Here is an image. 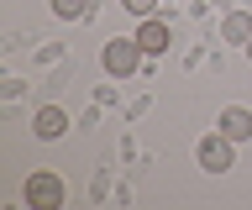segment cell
<instances>
[{
  "instance_id": "6",
  "label": "cell",
  "mask_w": 252,
  "mask_h": 210,
  "mask_svg": "<svg viewBox=\"0 0 252 210\" xmlns=\"http://www.w3.org/2000/svg\"><path fill=\"white\" fill-rule=\"evenodd\" d=\"M137 42H142V53H163V48H168V27H163L158 16H147L137 27Z\"/></svg>"
},
{
  "instance_id": "10",
  "label": "cell",
  "mask_w": 252,
  "mask_h": 210,
  "mask_svg": "<svg viewBox=\"0 0 252 210\" xmlns=\"http://www.w3.org/2000/svg\"><path fill=\"white\" fill-rule=\"evenodd\" d=\"M247 53H252V42H247Z\"/></svg>"
},
{
  "instance_id": "4",
  "label": "cell",
  "mask_w": 252,
  "mask_h": 210,
  "mask_svg": "<svg viewBox=\"0 0 252 210\" xmlns=\"http://www.w3.org/2000/svg\"><path fill=\"white\" fill-rule=\"evenodd\" d=\"M32 131H37L42 142H58L63 131H68V116H63L58 105H42V111H37V121H32Z\"/></svg>"
},
{
  "instance_id": "8",
  "label": "cell",
  "mask_w": 252,
  "mask_h": 210,
  "mask_svg": "<svg viewBox=\"0 0 252 210\" xmlns=\"http://www.w3.org/2000/svg\"><path fill=\"white\" fill-rule=\"evenodd\" d=\"M90 11H94L90 0H53V16H63V21H79V16L90 21Z\"/></svg>"
},
{
  "instance_id": "9",
  "label": "cell",
  "mask_w": 252,
  "mask_h": 210,
  "mask_svg": "<svg viewBox=\"0 0 252 210\" xmlns=\"http://www.w3.org/2000/svg\"><path fill=\"white\" fill-rule=\"evenodd\" d=\"M153 5L158 0H126V11H137V16H153Z\"/></svg>"
},
{
  "instance_id": "7",
  "label": "cell",
  "mask_w": 252,
  "mask_h": 210,
  "mask_svg": "<svg viewBox=\"0 0 252 210\" xmlns=\"http://www.w3.org/2000/svg\"><path fill=\"white\" fill-rule=\"evenodd\" d=\"M220 37L236 42V48H247V42H252V16H247V11H231V16L220 21Z\"/></svg>"
},
{
  "instance_id": "5",
  "label": "cell",
  "mask_w": 252,
  "mask_h": 210,
  "mask_svg": "<svg viewBox=\"0 0 252 210\" xmlns=\"http://www.w3.org/2000/svg\"><path fill=\"white\" fill-rule=\"evenodd\" d=\"M220 131H226L231 142H252V111H242V105L220 111Z\"/></svg>"
},
{
  "instance_id": "2",
  "label": "cell",
  "mask_w": 252,
  "mask_h": 210,
  "mask_svg": "<svg viewBox=\"0 0 252 210\" xmlns=\"http://www.w3.org/2000/svg\"><path fill=\"white\" fill-rule=\"evenodd\" d=\"M21 194H27L32 210H58V205H63V179L42 168V174H32L27 184H21Z\"/></svg>"
},
{
  "instance_id": "1",
  "label": "cell",
  "mask_w": 252,
  "mask_h": 210,
  "mask_svg": "<svg viewBox=\"0 0 252 210\" xmlns=\"http://www.w3.org/2000/svg\"><path fill=\"white\" fill-rule=\"evenodd\" d=\"M137 68H142V42H137V37L105 42V74H110V79H131Z\"/></svg>"
},
{
  "instance_id": "3",
  "label": "cell",
  "mask_w": 252,
  "mask_h": 210,
  "mask_svg": "<svg viewBox=\"0 0 252 210\" xmlns=\"http://www.w3.org/2000/svg\"><path fill=\"white\" fill-rule=\"evenodd\" d=\"M231 163H236V142L216 126V131H210V137L200 142V168H210V174H226Z\"/></svg>"
}]
</instances>
